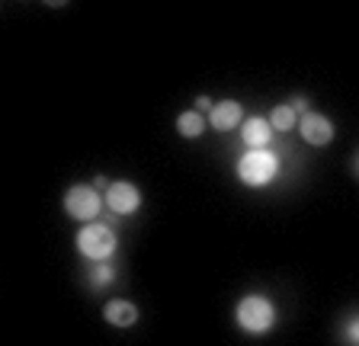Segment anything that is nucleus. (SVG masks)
I'll return each instance as SVG.
<instances>
[{
  "label": "nucleus",
  "instance_id": "nucleus-1",
  "mask_svg": "<svg viewBox=\"0 0 359 346\" xmlns=\"http://www.w3.org/2000/svg\"><path fill=\"white\" fill-rule=\"evenodd\" d=\"M276 305L269 295H244L234 308V324L250 337H260L276 327Z\"/></svg>",
  "mask_w": 359,
  "mask_h": 346
},
{
  "label": "nucleus",
  "instance_id": "nucleus-2",
  "mask_svg": "<svg viewBox=\"0 0 359 346\" xmlns=\"http://www.w3.org/2000/svg\"><path fill=\"white\" fill-rule=\"evenodd\" d=\"M279 154L269 148H257V151H247L238 158V180L250 189H263L279 177Z\"/></svg>",
  "mask_w": 359,
  "mask_h": 346
},
{
  "label": "nucleus",
  "instance_id": "nucleus-3",
  "mask_svg": "<svg viewBox=\"0 0 359 346\" xmlns=\"http://www.w3.org/2000/svg\"><path fill=\"white\" fill-rule=\"evenodd\" d=\"M116 247H119V237L106 221H90V225H81V231H77V250L90 263H106L116 254Z\"/></svg>",
  "mask_w": 359,
  "mask_h": 346
},
{
  "label": "nucleus",
  "instance_id": "nucleus-4",
  "mask_svg": "<svg viewBox=\"0 0 359 346\" xmlns=\"http://www.w3.org/2000/svg\"><path fill=\"white\" fill-rule=\"evenodd\" d=\"M65 212H67V219L81 221V225L97 221L100 212H103V196H100V189L87 186V183H74V186L65 193Z\"/></svg>",
  "mask_w": 359,
  "mask_h": 346
},
{
  "label": "nucleus",
  "instance_id": "nucleus-5",
  "mask_svg": "<svg viewBox=\"0 0 359 346\" xmlns=\"http://www.w3.org/2000/svg\"><path fill=\"white\" fill-rule=\"evenodd\" d=\"M106 209L112 215H135L142 209V189L128 180H116L106 189Z\"/></svg>",
  "mask_w": 359,
  "mask_h": 346
},
{
  "label": "nucleus",
  "instance_id": "nucleus-6",
  "mask_svg": "<svg viewBox=\"0 0 359 346\" xmlns=\"http://www.w3.org/2000/svg\"><path fill=\"white\" fill-rule=\"evenodd\" d=\"M299 132H302V141H308L311 148H327L330 141H334L337 128L334 122L327 119V116L321 113H308L299 119Z\"/></svg>",
  "mask_w": 359,
  "mask_h": 346
},
{
  "label": "nucleus",
  "instance_id": "nucleus-7",
  "mask_svg": "<svg viewBox=\"0 0 359 346\" xmlns=\"http://www.w3.org/2000/svg\"><path fill=\"white\" fill-rule=\"evenodd\" d=\"M209 125L215 132H234L238 125H244V106L238 99H222V103L212 106L209 113Z\"/></svg>",
  "mask_w": 359,
  "mask_h": 346
},
{
  "label": "nucleus",
  "instance_id": "nucleus-8",
  "mask_svg": "<svg viewBox=\"0 0 359 346\" xmlns=\"http://www.w3.org/2000/svg\"><path fill=\"white\" fill-rule=\"evenodd\" d=\"M241 141L247 144V151L269 148V141H273V125H269V119H263V116L244 119V125H241Z\"/></svg>",
  "mask_w": 359,
  "mask_h": 346
},
{
  "label": "nucleus",
  "instance_id": "nucleus-9",
  "mask_svg": "<svg viewBox=\"0 0 359 346\" xmlns=\"http://www.w3.org/2000/svg\"><path fill=\"white\" fill-rule=\"evenodd\" d=\"M103 321L112 327H135L138 324V308L126 298H112L103 305Z\"/></svg>",
  "mask_w": 359,
  "mask_h": 346
},
{
  "label": "nucleus",
  "instance_id": "nucleus-10",
  "mask_svg": "<svg viewBox=\"0 0 359 346\" xmlns=\"http://www.w3.org/2000/svg\"><path fill=\"white\" fill-rule=\"evenodd\" d=\"M177 132L183 138H202V135H205V116L196 113V109L180 113L177 116Z\"/></svg>",
  "mask_w": 359,
  "mask_h": 346
},
{
  "label": "nucleus",
  "instance_id": "nucleus-11",
  "mask_svg": "<svg viewBox=\"0 0 359 346\" xmlns=\"http://www.w3.org/2000/svg\"><path fill=\"white\" fill-rule=\"evenodd\" d=\"M269 125H273V132H292V128H299V116L289 103H279L269 113Z\"/></svg>",
  "mask_w": 359,
  "mask_h": 346
},
{
  "label": "nucleus",
  "instance_id": "nucleus-12",
  "mask_svg": "<svg viewBox=\"0 0 359 346\" xmlns=\"http://www.w3.org/2000/svg\"><path fill=\"white\" fill-rule=\"evenodd\" d=\"M116 279V270H112L109 263H97L93 270H87V282H90V289H106Z\"/></svg>",
  "mask_w": 359,
  "mask_h": 346
},
{
  "label": "nucleus",
  "instance_id": "nucleus-13",
  "mask_svg": "<svg viewBox=\"0 0 359 346\" xmlns=\"http://www.w3.org/2000/svg\"><path fill=\"white\" fill-rule=\"evenodd\" d=\"M340 337H344L350 346H359V317H350V321H344V327H340Z\"/></svg>",
  "mask_w": 359,
  "mask_h": 346
},
{
  "label": "nucleus",
  "instance_id": "nucleus-14",
  "mask_svg": "<svg viewBox=\"0 0 359 346\" xmlns=\"http://www.w3.org/2000/svg\"><path fill=\"white\" fill-rule=\"evenodd\" d=\"M292 109H295V116H299V119H302V116H308V113H311V103H308V99L305 97H292Z\"/></svg>",
  "mask_w": 359,
  "mask_h": 346
},
{
  "label": "nucleus",
  "instance_id": "nucleus-15",
  "mask_svg": "<svg viewBox=\"0 0 359 346\" xmlns=\"http://www.w3.org/2000/svg\"><path fill=\"white\" fill-rule=\"evenodd\" d=\"M212 106H215V103H212L209 97H199V99H196V113H212Z\"/></svg>",
  "mask_w": 359,
  "mask_h": 346
},
{
  "label": "nucleus",
  "instance_id": "nucleus-16",
  "mask_svg": "<svg viewBox=\"0 0 359 346\" xmlns=\"http://www.w3.org/2000/svg\"><path fill=\"white\" fill-rule=\"evenodd\" d=\"M93 186H97L100 193H103V189H109V183H106V177H97V180H93Z\"/></svg>",
  "mask_w": 359,
  "mask_h": 346
},
{
  "label": "nucleus",
  "instance_id": "nucleus-17",
  "mask_svg": "<svg viewBox=\"0 0 359 346\" xmlns=\"http://www.w3.org/2000/svg\"><path fill=\"white\" fill-rule=\"evenodd\" d=\"M356 170H359V158H356Z\"/></svg>",
  "mask_w": 359,
  "mask_h": 346
}]
</instances>
